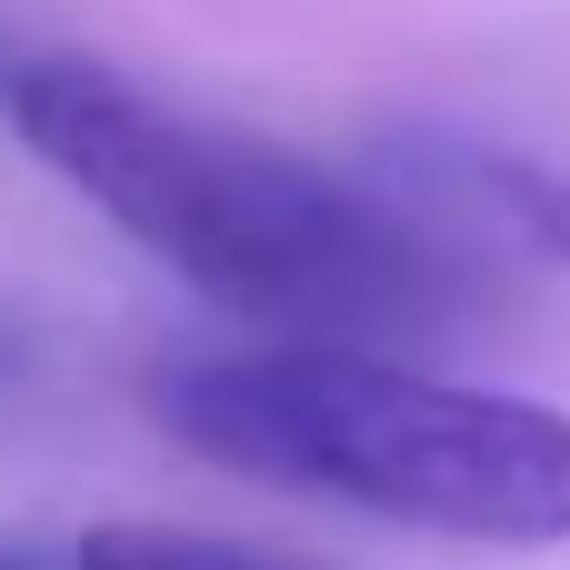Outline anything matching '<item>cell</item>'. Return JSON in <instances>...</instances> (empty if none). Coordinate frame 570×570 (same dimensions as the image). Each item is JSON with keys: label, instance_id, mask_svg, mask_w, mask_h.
Here are the masks:
<instances>
[{"label": "cell", "instance_id": "cell-1", "mask_svg": "<svg viewBox=\"0 0 570 570\" xmlns=\"http://www.w3.org/2000/svg\"><path fill=\"white\" fill-rule=\"evenodd\" d=\"M10 120L90 210H110L150 261L240 321L371 351L461 311V271L421 220L381 210L281 140L160 110L100 60H30L10 80Z\"/></svg>", "mask_w": 570, "mask_h": 570}, {"label": "cell", "instance_id": "cell-5", "mask_svg": "<svg viewBox=\"0 0 570 570\" xmlns=\"http://www.w3.org/2000/svg\"><path fill=\"white\" fill-rule=\"evenodd\" d=\"M10 361H20V351H10V331H0V381H10Z\"/></svg>", "mask_w": 570, "mask_h": 570}, {"label": "cell", "instance_id": "cell-3", "mask_svg": "<svg viewBox=\"0 0 570 570\" xmlns=\"http://www.w3.org/2000/svg\"><path fill=\"white\" fill-rule=\"evenodd\" d=\"M70 570H311V561L220 541V531H180V521H100V531H80Z\"/></svg>", "mask_w": 570, "mask_h": 570}, {"label": "cell", "instance_id": "cell-2", "mask_svg": "<svg viewBox=\"0 0 570 570\" xmlns=\"http://www.w3.org/2000/svg\"><path fill=\"white\" fill-rule=\"evenodd\" d=\"M160 431L240 481L351 501L451 541H570V411L461 391L351 341H281L160 371Z\"/></svg>", "mask_w": 570, "mask_h": 570}, {"label": "cell", "instance_id": "cell-4", "mask_svg": "<svg viewBox=\"0 0 570 570\" xmlns=\"http://www.w3.org/2000/svg\"><path fill=\"white\" fill-rule=\"evenodd\" d=\"M0 570H60V561H40V551H10V541H0Z\"/></svg>", "mask_w": 570, "mask_h": 570}]
</instances>
